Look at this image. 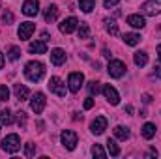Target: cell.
<instances>
[{
    "instance_id": "1",
    "label": "cell",
    "mask_w": 161,
    "mask_h": 159,
    "mask_svg": "<svg viewBox=\"0 0 161 159\" xmlns=\"http://www.w3.org/2000/svg\"><path fill=\"white\" fill-rule=\"evenodd\" d=\"M43 75H45V66H43L41 62L32 60V62H28V64L25 66V77L30 80V82H38V80H41Z\"/></svg>"
},
{
    "instance_id": "2",
    "label": "cell",
    "mask_w": 161,
    "mask_h": 159,
    "mask_svg": "<svg viewBox=\"0 0 161 159\" xmlns=\"http://www.w3.org/2000/svg\"><path fill=\"white\" fill-rule=\"evenodd\" d=\"M19 148H21L19 135L11 133V135L4 137V140H2V150H4V152H8V154H15V152H19Z\"/></svg>"
},
{
    "instance_id": "3",
    "label": "cell",
    "mask_w": 161,
    "mask_h": 159,
    "mask_svg": "<svg viewBox=\"0 0 161 159\" xmlns=\"http://www.w3.org/2000/svg\"><path fill=\"white\" fill-rule=\"evenodd\" d=\"M141 9H142L144 15L156 17V15L161 13V0H148V2H144V4L141 6Z\"/></svg>"
},
{
    "instance_id": "4",
    "label": "cell",
    "mask_w": 161,
    "mask_h": 159,
    "mask_svg": "<svg viewBox=\"0 0 161 159\" xmlns=\"http://www.w3.org/2000/svg\"><path fill=\"white\" fill-rule=\"evenodd\" d=\"M60 140L66 146V150H75V146H77V133L71 131V129H66V131H62Z\"/></svg>"
},
{
    "instance_id": "5",
    "label": "cell",
    "mask_w": 161,
    "mask_h": 159,
    "mask_svg": "<svg viewBox=\"0 0 161 159\" xmlns=\"http://www.w3.org/2000/svg\"><path fill=\"white\" fill-rule=\"evenodd\" d=\"M107 69H109V75H111V77H114V79H120L122 75L125 73V64H124L122 60H111Z\"/></svg>"
},
{
    "instance_id": "6",
    "label": "cell",
    "mask_w": 161,
    "mask_h": 159,
    "mask_svg": "<svg viewBox=\"0 0 161 159\" xmlns=\"http://www.w3.org/2000/svg\"><path fill=\"white\" fill-rule=\"evenodd\" d=\"M82 82H84V75H82V73H79V71L69 73V77H68V84H69V90H71L73 94H77V92L80 90Z\"/></svg>"
},
{
    "instance_id": "7",
    "label": "cell",
    "mask_w": 161,
    "mask_h": 159,
    "mask_svg": "<svg viewBox=\"0 0 161 159\" xmlns=\"http://www.w3.org/2000/svg\"><path fill=\"white\" fill-rule=\"evenodd\" d=\"M45 103H47L45 96H43L41 92H36V94L32 96V101H30V109H32L36 114H40V112H43V109H45Z\"/></svg>"
},
{
    "instance_id": "8",
    "label": "cell",
    "mask_w": 161,
    "mask_h": 159,
    "mask_svg": "<svg viewBox=\"0 0 161 159\" xmlns=\"http://www.w3.org/2000/svg\"><path fill=\"white\" fill-rule=\"evenodd\" d=\"M47 86H49V90H51V92H54L56 96H60V97H64V96H66V84L58 79V77H51Z\"/></svg>"
},
{
    "instance_id": "9",
    "label": "cell",
    "mask_w": 161,
    "mask_h": 159,
    "mask_svg": "<svg viewBox=\"0 0 161 159\" xmlns=\"http://www.w3.org/2000/svg\"><path fill=\"white\" fill-rule=\"evenodd\" d=\"M34 30H36V25H34V23H30V21H26V23H21V26H19L17 34H19V38H21V40H30V36L34 34Z\"/></svg>"
},
{
    "instance_id": "10",
    "label": "cell",
    "mask_w": 161,
    "mask_h": 159,
    "mask_svg": "<svg viewBox=\"0 0 161 159\" xmlns=\"http://www.w3.org/2000/svg\"><path fill=\"white\" fill-rule=\"evenodd\" d=\"M105 129H107V118L105 116H97V118L90 123V131L94 135H101Z\"/></svg>"
},
{
    "instance_id": "11",
    "label": "cell",
    "mask_w": 161,
    "mask_h": 159,
    "mask_svg": "<svg viewBox=\"0 0 161 159\" xmlns=\"http://www.w3.org/2000/svg\"><path fill=\"white\" fill-rule=\"evenodd\" d=\"M77 25H79L77 17H68V19L62 21V25H60V32H62V34H71V32L77 28Z\"/></svg>"
},
{
    "instance_id": "12",
    "label": "cell",
    "mask_w": 161,
    "mask_h": 159,
    "mask_svg": "<svg viewBox=\"0 0 161 159\" xmlns=\"http://www.w3.org/2000/svg\"><path fill=\"white\" fill-rule=\"evenodd\" d=\"M103 96L107 97V101H109L111 105H118V101H120L118 92H116L111 84H105V86H103Z\"/></svg>"
},
{
    "instance_id": "13",
    "label": "cell",
    "mask_w": 161,
    "mask_h": 159,
    "mask_svg": "<svg viewBox=\"0 0 161 159\" xmlns=\"http://www.w3.org/2000/svg\"><path fill=\"white\" fill-rule=\"evenodd\" d=\"M38 11H40V2L38 0H26L23 4V13L25 15L34 17V15H38Z\"/></svg>"
},
{
    "instance_id": "14",
    "label": "cell",
    "mask_w": 161,
    "mask_h": 159,
    "mask_svg": "<svg viewBox=\"0 0 161 159\" xmlns=\"http://www.w3.org/2000/svg\"><path fill=\"white\" fill-rule=\"evenodd\" d=\"M51 62H53L54 66H62V64L66 62V52H64L62 49H53V51H51Z\"/></svg>"
},
{
    "instance_id": "15",
    "label": "cell",
    "mask_w": 161,
    "mask_h": 159,
    "mask_svg": "<svg viewBox=\"0 0 161 159\" xmlns=\"http://www.w3.org/2000/svg\"><path fill=\"white\" fill-rule=\"evenodd\" d=\"M28 51L30 52H36V54H45L47 52V43L41 40V41H32L28 45Z\"/></svg>"
},
{
    "instance_id": "16",
    "label": "cell",
    "mask_w": 161,
    "mask_h": 159,
    "mask_svg": "<svg viewBox=\"0 0 161 159\" xmlns=\"http://www.w3.org/2000/svg\"><path fill=\"white\" fill-rule=\"evenodd\" d=\"M127 25L133 26V28H144L146 21H144L142 15H129V17H127Z\"/></svg>"
},
{
    "instance_id": "17",
    "label": "cell",
    "mask_w": 161,
    "mask_h": 159,
    "mask_svg": "<svg viewBox=\"0 0 161 159\" xmlns=\"http://www.w3.org/2000/svg\"><path fill=\"white\" fill-rule=\"evenodd\" d=\"M56 17H58V6L56 4H51L47 8V11H45V21L47 23H53V21H56Z\"/></svg>"
},
{
    "instance_id": "18",
    "label": "cell",
    "mask_w": 161,
    "mask_h": 159,
    "mask_svg": "<svg viewBox=\"0 0 161 159\" xmlns=\"http://www.w3.org/2000/svg\"><path fill=\"white\" fill-rule=\"evenodd\" d=\"M13 92H15L17 99H21V101H25V99L28 97V88H26L25 84H15V86H13Z\"/></svg>"
},
{
    "instance_id": "19",
    "label": "cell",
    "mask_w": 161,
    "mask_h": 159,
    "mask_svg": "<svg viewBox=\"0 0 161 159\" xmlns=\"http://www.w3.org/2000/svg\"><path fill=\"white\" fill-rule=\"evenodd\" d=\"M141 133H142V137H144L146 140H150V139L156 135V125H154V123H144L142 129H141Z\"/></svg>"
},
{
    "instance_id": "20",
    "label": "cell",
    "mask_w": 161,
    "mask_h": 159,
    "mask_svg": "<svg viewBox=\"0 0 161 159\" xmlns=\"http://www.w3.org/2000/svg\"><path fill=\"white\" fill-rule=\"evenodd\" d=\"M113 131H114V137L120 139V140H127V139H129V129L124 127V125H116Z\"/></svg>"
},
{
    "instance_id": "21",
    "label": "cell",
    "mask_w": 161,
    "mask_h": 159,
    "mask_svg": "<svg viewBox=\"0 0 161 159\" xmlns=\"http://www.w3.org/2000/svg\"><path fill=\"white\" fill-rule=\"evenodd\" d=\"M133 60H135V64H137L139 68H142V66H146V64H148V54H146L144 51H139V52H135Z\"/></svg>"
},
{
    "instance_id": "22",
    "label": "cell",
    "mask_w": 161,
    "mask_h": 159,
    "mask_svg": "<svg viewBox=\"0 0 161 159\" xmlns=\"http://www.w3.org/2000/svg\"><path fill=\"white\" fill-rule=\"evenodd\" d=\"M122 40L125 41V45H139V41H141V36L139 34H124V38Z\"/></svg>"
},
{
    "instance_id": "23",
    "label": "cell",
    "mask_w": 161,
    "mask_h": 159,
    "mask_svg": "<svg viewBox=\"0 0 161 159\" xmlns=\"http://www.w3.org/2000/svg\"><path fill=\"white\" fill-rule=\"evenodd\" d=\"M96 6V0H79V8L84 11V13H90Z\"/></svg>"
},
{
    "instance_id": "24",
    "label": "cell",
    "mask_w": 161,
    "mask_h": 159,
    "mask_svg": "<svg viewBox=\"0 0 161 159\" xmlns=\"http://www.w3.org/2000/svg\"><path fill=\"white\" fill-rule=\"evenodd\" d=\"M103 23H105V26H107V32H109L111 36H116V34H118V25H116L113 19H105Z\"/></svg>"
},
{
    "instance_id": "25",
    "label": "cell",
    "mask_w": 161,
    "mask_h": 159,
    "mask_svg": "<svg viewBox=\"0 0 161 159\" xmlns=\"http://www.w3.org/2000/svg\"><path fill=\"white\" fill-rule=\"evenodd\" d=\"M107 150H109V154L113 156V157H118L120 156V148H118V144L114 142V140H107Z\"/></svg>"
},
{
    "instance_id": "26",
    "label": "cell",
    "mask_w": 161,
    "mask_h": 159,
    "mask_svg": "<svg viewBox=\"0 0 161 159\" xmlns=\"http://www.w3.org/2000/svg\"><path fill=\"white\" fill-rule=\"evenodd\" d=\"M0 122L6 123V125H9V123L13 122V118H11V111H9V109H2V111H0Z\"/></svg>"
},
{
    "instance_id": "27",
    "label": "cell",
    "mask_w": 161,
    "mask_h": 159,
    "mask_svg": "<svg viewBox=\"0 0 161 159\" xmlns=\"http://www.w3.org/2000/svg\"><path fill=\"white\" fill-rule=\"evenodd\" d=\"M8 56H9V60H17V58L21 56V49L15 47V45H11V47L8 49Z\"/></svg>"
},
{
    "instance_id": "28",
    "label": "cell",
    "mask_w": 161,
    "mask_h": 159,
    "mask_svg": "<svg viewBox=\"0 0 161 159\" xmlns=\"http://www.w3.org/2000/svg\"><path fill=\"white\" fill-rule=\"evenodd\" d=\"M90 36V28H88V25L86 23H80L79 26V40H86Z\"/></svg>"
},
{
    "instance_id": "29",
    "label": "cell",
    "mask_w": 161,
    "mask_h": 159,
    "mask_svg": "<svg viewBox=\"0 0 161 159\" xmlns=\"http://www.w3.org/2000/svg\"><path fill=\"white\" fill-rule=\"evenodd\" d=\"M92 156H94V157H99V159H105V157H107L105 150H103V148H101L99 144H96V146L92 148Z\"/></svg>"
},
{
    "instance_id": "30",
    "label": "cell",
    "mask_w": 161,
    "mask_h": 159,
    "mask_svg": "<svg viewBox=\"0 0 161 159\" xmlns=\"http://www.w3.org/2000/svg\"><path fill=\"white\" fill-rule=\"evenodd\" d=\"M88 92H90V96H97V94H99V82L90 80V82H88Z\"/></svg>"
},
{
    "instance_id": "31",
    "label": "cell",
    "mask_w": 161,
    "mask_h": 159,
    "mask_svg": "<svg viewBox=\"0 0 161 159\" xmlns=\"http://www.w3.org/2000/svg\"><path fill=\"white\" fill-rule=\"evenodd\" d=\"M34 154H36V144L26 142V146H25V156H26V157H32Z\"/></svg>"
},
{
    "instance_id": "32",
    "label": "cell",
    "mask_w": 161,
    "mask_h": 159,
    "mask_svg": "<svg viewBox=\"0 0 161 159\" xmlns=\"http://www.w3.org/2000/svg\"><path fill=\"white\" fill-rule=\"evenodd\" d=\"M2 23H6V25H11V23H13V13L6 9V11L2 13Z\"/></svg>"
},
{
    "instance_id": "33",
    "label": "cell",
    "mask_w": 161,
    "mask_h": 159,
    "mask_svg": "<svg viewBox=\"0 0 161 159\" xmlns=\"http://www.w3.org/2000/svg\"><path fill=\"white\" fill-rule=\"evenodd\" d=\"M17 123L21 125V127H25L26 125V114L21 111V112H17Z\"/></svg>"
},
{
    "instance_id": "34",
    "label": "cell",
    "mask_w": 161,
    "mask_h": 159,
    "mask_svg": "<svg viewBox=\"0 0 161 159\" xmlns=\"http://www.w3.org/2000/svg\"><path fill=\"white\" fill-rule=\"evenodd\" d=\"M9 97V90L8 86H0V101H6Z\"/></svg>"
},
{
    "instance_id": "35",
    "label": "cell",
    "mask_w": 161,
    "mask_h": 159,
    "mask_svg": "<svg viewBox=\"0 0 161 159\" xmlns=\"http://www.w3.org/2000/svg\"><path fill=\"white\" fill-rule=\"evenodd\" d=\"M152 79H161V66L154 68V73H152Z\"/></svg>"
},
{
    "instance_id": "36",
    "label": "cell",
    "mask_w": 161,
    "mask_h": 159,
    "mask_svg": "<svg viewBox=\"0 0 161 159\" xmlns=\"http://www.w3.org/2000/svg\"><path fill=\"white\" fill-rule=\"evenodd\" d=\"M94 107V99H92V96L88 97V99H84V109L88 111V109H92Z\"/></svg>"
},
{
    "instance_id": "37",
    "label": "cell",
    "mask_w": 161,
    "mask_h": 159,
    "mask_svg": "<svg viewBox=\"0 0 161 159\" xmlns=\"http://www.w3.org/2000/svg\"><path fill=\"white\" fill-rule=\"evenodd\" d=\"M120 0H103V6L105 8H113V6H116Z\"/></svg>"
},
{
    "instance_id": "38",
    "label": "cell",
    "mask_w": 161,
    "mask_h": 159,
    "mask_svg": "<svg viewBox=\"0 0 161 159\" xmlns=\"http://www.w3.org/2000/svg\"><path fill=\"white\" fill-rule=\"evenodd\" d=\"M142 101H144V103H150V101H152V97H150L148 94H144V96H142Z\"/></svg>"
},
{
    "instance_id": "39",
    "label": "cell",
    "mask_w": 161,
    "mask_h": 159,
    "mask_svg": "<svg viewBox=\"0 0 161 159\" xmlns=\"http://www.w3.org/2000/svg\"><path fill=\"white\" fill-rule=\"evenodd\" d=\"M103 56H105V58H111V51H109V49H103Z\"/></svg>"
},
{
    "instance_id": "40",
    "label": "cell",
    "mask_w": 161,
    "mask_h": 159,
    "mask_svg": "<svg viewBox=\"0 0 161 159\" xmlns=\"http://www.w3.org/2000/svg\"><path fill=\"white\" fill-rule=\"evenodd\" d=\"M41 40L47 41V40H49V34H47V32H43V34H41Z\"/></svg>"
},
{
    "instance_id": "41",
    "label": "cell",
    "mask_w": 161,
    "mask_h": 159,
    "mask_svg": "<svg viewBox=\"0 0 161 159\" xmlns=\"http://www.w3.org/2000/svg\"><path fill=\"white\" fill-rule=\"evenodd\" d=\"M125 112H129V114H131V112H133V107H131V105H127V107H125Z\"/></svg>"
},
{
    "instance_id": "42",
    "label": "cell",
    "mask_w": 161,
    "mask_h": 159,
    "mask_svg": "<svg viewBox=\"0 0 161 159\" xmlns=\"http://www.w3.org/2000/svg\"><path fill=\"white\" fill-rule=\"evenodd\" d=\"M158 56H159V62H161V43L158 45Z\"/></svg>"
},
{
    "instance_id": "43",
    "label": "cell",
    "mask_w": 161,
    "mask_h": 159,
    "mask_svg": "<svg viewBox=\"0 0 161 159\" xmlns=\"http://www.w3.org/2000/svg\"><path fill=\"white\" fill-rule=\"evenodd\" d=\"M2 66H4V56H2V52H0V69H2Z\"/></svg>"
}]
</instances>
